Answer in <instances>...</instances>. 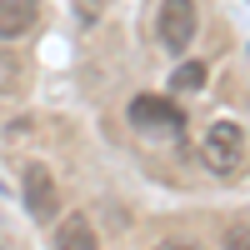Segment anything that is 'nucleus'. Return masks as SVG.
Returning a JSON list of instances; mask_svg holds the SVG:
<instances>
[{
	"mask_svg": "<svg viewBox=\"0 0 250 250\" xmlns=\"http://www.w3.org/2000/svg\"><path fill=\"white\" fill-rule=\"evenodd\" d=\"M230 245H250V220H240V225H230V235H225Z\"/></svg>",
	"mask_w": 250,
	"mask_h": 250,
	"instance_id": "obj_9",
	"label": "nucleus"
},
{
	"mask_svg": "<svg viewBox=\"0 0 250 250\" xmlns=\"http://www.w3.org/2000/svg\"><path fill=\"white\" fill-rule=\"evenodd\" d=\"M205 80H210V70H205V60H185V65H175L170 85H175V90H200Z\"/></svg>",
	"mask_w": 250,
	"mask_h": 250,
	"instance_id": "obj_8",
	"label": "nucleus"
},
{
	"mask_svg": "<svg viewBox=\"0 0 250 250\" xmlns=\"http://www.w3.org/2000/svg\"><path fill=\"white\" fill-rule=\"evenodd\" d=\"M40 25V0H0V40H20Z\"/></svg>",
	"mask_w": 250,
	"mask_h": 250,
	"instance_id": "obj_5",
	"label": "nucleus"
},
{
	"mask_svg": "<svg viewBox=\"0 0 250 250\" xmlns=\"http://www.w3.org/2000/svg\"><path fill=\"white\" fill-rule=\"evenodd\" d=\"M50 225H55V245H60V250H90V245H95V225L80 215V210L55 215Z\"/></svg>",
	"mask_w": 250,
	"mask_h": 250,
	"instance_id": "obj_7",
	"label": "nucleus"
},
{
	"mask_svg": "<svg viewBox=\"0 0 250 250\" xmlns=\"http://www.w3.org/2000/svg\"><path fill=\"white\" fill-rule=\"evenodd\" d=\"M125 115H130V125H135L145 140H175L180 125H185L180 105H175V100H165V95H135Z\"/></svg>",
	"mask_w": 250,
	"mask_h": 250,
	"instance_id": "obj_2",
	"label": "nucleus"
},
{
	"mask_svg": "<svg viewBox=\"0 0 250 250\" xmlns=\"http://www.w3.org/2000/svg\"><path fill=\"white\" fill-rule=\"evenodd\" d=\"M195 30H200L195 0H160V10H155V40H160V50L185 55L195 45Z\"/></svg>",
	"mask_w": 250,
	"mask_h": 250,
	"instance_id": "obj_1",
	"label": "nucleus"
},
{
	"mask_svg": "<svg viewBox=\"0 0 250 250\" xmlns=\"http://www.w3.org/2000/svg\"><path fill=\"white\" fill-rule=\"evenodd\" d=\"M200 155H205V165H210L215 175L240 170V160H245V130L235 120H215L210 130L200 135Z\"/></svg>",
	"mask_w": 250,
	"mask_h": 250,
	"instance_id": "obj_3",
	"label": "nucleus"
},
{
	"mask_svg": "<svg viewBox=\"0 0 250 250\" xmlns=\"http://www.w3.org/2000/svg\"><path fill=\"white\" fill-rule=\"evenodd\" d=\"M20 190H25V210H30V220L50 225V220L60 215V190H55V175H50V165L30 160V165H25V180H20Z\"/></svg>",
	"mask_w": 250,
	"mask_h": 250,
	"instance_id": "obj_4",
	"label": "nucleus"
},
{
	"mask_svg": "<svg viewBox=\"0 0 250 250\" xmlns=\"http://www.w3.org/2000/svg\"><path fill=\"white\" fill-rule=\"evenodd\" d=\"M30 90V60L10 40H0V95H25Z\"/></svg>",
	"mask_w": 250,
	"mask_h": 250,
	"instance_id": "obj_6",
	"label": "nucleus"
}]
</instances>
